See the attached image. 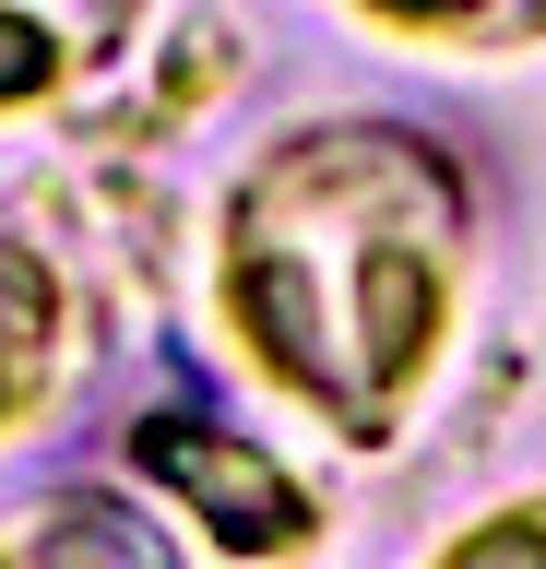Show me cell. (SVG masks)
<instances>
[{
  "instance_id": "obj_1",
  "label": "cell",
  "mask_w": 546,
  "mask_h": 569,
  "mask_svg": "<svg viewBox=\"0 0 546 569\" xmlns=\"http://www.w3.org/2000/svg\"><path fill=\"white\" fill-rule=\"evenodd\" d=\"M226 356L332 451H393L475 320V190L404 119H297L250 142L202 226Z\"/></svg>"
},
{
  "instance_id": "obj_2",
  "label": "cell",
  "mask_w": 546,
  "mask_h": 569,
  "mask_svg": "<svg viewBox=\"0 0 546 569\" xmlns=\"http://www.w3.org/2000/svg\"><path fill=\"white\" fill-rule=\"evenodd\" d=\"M131 487L179 522V546H202V558H309L321 546V498L297 487L274 451H250V439H226V427L202 416H143L131 427Z\"/></svg>"
},
{
  "instance_id": "obj_3",
  "label": "cell",
  "mask_w": 546,
  "mask_h": 569,
  "mask_svg": "<svg viewBox=\"0 0 546 569\" xmlns=\"http://www.w3.org/2000/svg\"><path fill=\"white\" fill-rule=\"evenodd\" d=\"M83 356H96L83 284L60 273V249H48L37 226L0 213V451L60 416V391L83 380Z\"/></svg>"
},
{
  "instance_id": "obj_4",
  "label": "cell",
  "mask_w": 546,
  "mask_h": 569,
  "mask_svg": "<svg viewBox=\"0 0 546 569\" xmlns=\"http://www.w3.org/2000/svg\"><path fill=\"white\" fill-rule=\"evenodd\" d=\"M155 0H0V131H37L143 48Z\"/></svg>"
},
{
  "instance_id": "obj_5",
  "label": "cell",
  "mask_w": 546,
  "mask_h": 569,
  "mask_svg": "<svg viewBox=\"0 0 546 569\" xmlns=\"http://www.w3.org/2000/svg\"><path fill=\"white\" fill-rule=\"evenodd\" d=\"M0 558H131V569H155V558H190V546L167 510H143L131 475H108V487H48L24 510H0Z\"/></svg>"
},
{
  "instance_id": "obj_6",
  "label": "cell",
  "mask_w": 546,
  "mask_h": 569,
  "mask_svg": "<svg viewBox=\"0 0 546 569\" xmlns=\"http://www.w3.org/2000/svg\"><path fill=\"white\" fill-rule=\"evenodd\" d=\"M332 12L416 60H535L546 48V0H332Z\"/></svg>"
},
{
  "instance_id": "obj_7",
  "label": "cell",
  "mask_w": 546,
  "mask_h": 569,
  "mask_svg": "<svg viewBox=\"0 0 546 569\" xmlns=\"http://www.w3.org/2000/svg\"><path fill=\"white\" fill-rule=\"evenodd\" d=\"M439 558H535L546 569V487H510L487 510H464V522L439 533Z\"/></svg>"
}]
</instances>
